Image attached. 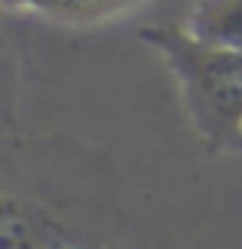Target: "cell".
Wrapping results in <instances>:
<instances>
[{
    "instance_id": "obj_1",
    "label": "cell",
    "mask_w": 242,
    "mask_h": 249,
    "mask_svg": "<svg viewBox=\"0 0 242 249\" xmlns=\"http://www.w3.org/2000/svg\"><path fill=\"white\" fill-rule=\"evenodd\" d=\"M141 40L166 62L181 89L193 132L209 154L242 151V50L193 37L184 25L157 22Z\"/></svg>"
},
{
    "instance_id": "obj_2",
    "label": "cell",
    "mask_w": 242,
    "mask_h": 249,
    "mask_svg": "<svg viewBox=\"0 0 242 249\" xmlns=\"http://www.w3.org/2000/svg\"><path fill=\"white\" fill-rule=\"evenodd\" d=\"M144 3H150V0H3L6 9L34 13L67 28H92V25L113 22L120 16L141 9Z\"/></svg>"
},
{
    "instance_id": "obj_3",
    "label": "cell",
    "mask_w": 242,
    "mask_h": 249,
    "mask_svg": "<svg viewBox=\"0 0 242 249\" xmlns=\"http://www.w3.org/2000/svg\"><path fill=\"white\" fill-rule=\"evenodd\" d=\"M184 28L206 43L242 50V0H196Z\"/></svg>"
},
{
    "instance_id": "obj_4",
    "label": "cell",
    "mask_w": 242,
    "mask_h": 249,
    "mask_svg": "<svg viewBox=\"0 0 242 249\" xmlns=\"http://www.w3.org/2000/svg\"><path fill=\"white\" fill-rule=\"evenodd\" d=\"M67 249H113L111 243H89V246H67Z\"/></svg>"
}]
</instances>
